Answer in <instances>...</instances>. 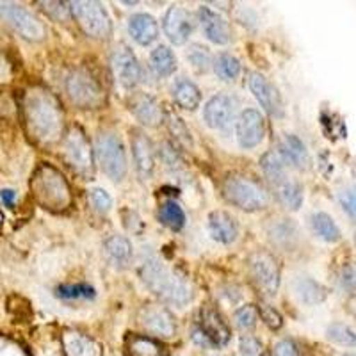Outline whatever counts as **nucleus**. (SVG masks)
<instances>
[{
    "label": "nucleus",
    "instance_id": "nucleus-29",
    "mask_svg": "<svg viewBox=\"0 0 356 356\" xmlns=\"http://www.w3.org/2000/svg\"><path fill=\"white\" fill-rule=\"evenodd\" d=\"M260 168H262L264 175H266L267 180H269V184L273 187H276L278 184L284 182L285 178H289L287 166H285V162L278 155V152L275 150L262 155V159H260Z\"/></svg>",
    "mask_w": 356,
    "mask_h": 356
},
{
    "label": "nucleus",
    "instance_id": "nucleus-21",
    "mask_svg": "<svg viewBox=\"0 0 356 356\" xmlns=\"http://www.w3.org/2000/svg\"><path fill=\"white\" fill-rule=\"evenodd\" d=\"M132 154L134 162H136V170L143 178L152 177L155 168L154 157V146L152 141L146 138V134L134 132L132 134Z\"/></svg>",
    "mask_w": 356,
    "mask_h": 356
},
{
    "label": "nucleus",
    "instance_id": "nucleus-42",
    "mask_svg": "<svg viewBox=\"0 0 356 356\" xmlns=\"http://www.w3.org/2000/svg\"><path fill=\"white\" fill-rule=\"evenodd\" d=\"M339 287L346 292H356V262H348L340 267Z\"/></svg>",
    "mask_w": 356,
    "mask_h": 356
},
{
    "label": "nucleus",
    "instance_id": "nucleus-31",
    "mask_svg": "<svg viewBox=\"0 0 356 356\" xmlns=\"http://www.w3.org/2000/svg\"><path fill=\"white\" fill-rule=\"evenodd\" d=\"M275 191L278 193L280 202L287 207L289 211H300L301 205H303V186H301L298 180H292L291 177L285 178L284 182L278 184L275 187Z\"/></svg>",
    "mask_w": 356,
    "mask_h": 356
},
{
    "label": "nucleus",
    "instance_id": "nucleus-20",
    "mask_svg": "<svg viewBox=\"0 0 356 356\" xmlns=\"http://www.w3.org/2000/svg\"><path fill=\"white\" fill-rule=\"evenodd\" d=\"M207 228L211 232L212 239L221 244H230L239 235V225L232 214L225 211H214L207 218Z\"/></svg>",
    "mask_w": 356,
    "mask_h": 356
},
{
    "label": "nucleus",
    "instance_id": "nucleus-54",
    "mask_svg": "<svg viewBox=\"0 0 356 356\" xmlns=\"http://www.w3.org/2000/svg\"><path fill=\"white\" fill-rule=\"evenodd\" d=\"M342 356H356L355 353H348V355H342Z\"/></svg>",
    "mask_w": 356,
    "mask_h": 356
},
{
    "label": "nucleus",
    "instance_id": "nucleus-2",
    "mask_svg": "<svg viewBox=\"0 0 356 356\" xmlns=\"http://www.w3.org/2000/svg\"><path fill=\"white\" fill-rule=\"evenodd\" d=\"M139 276L146 287L170 305L184 307L195 298V287L191 285L189 280L177 269H170L157 257H148L143 260Z\"/></svg>",
    "mask_w": 356,
    "mask_h": 356
},
{
    "label": "nucleus",
    "instance_id": "nucleus-36",
    "mask_svg": "<svg viewBox=\"0 0 356 356\" xmlns=\"http://www.w3.org/2000/svg\"><path fill=\"white\" fill-rule=\"evenodd\" d=\"M326 337L333 344L344 346V348H356V330L344 323H332L326 328Z\"/></svg>",
    "mask_w": 356,
    "mask_h": 356
},
{
    "label": "nucleus",
    "instance_id": "nucleus-27",
    "mask_svg": "<svg viewBox=\"0 0 356 356\" xmlns=\"http://www.w3.org/2000/svg\"><path fill=\"white\" fill-rule=\"evenodd\" d=\"M104 250H106V255L116 266L125 267L132 262L134 248L130 241L123 237V235H111L109 239H106V243H104Z\"/></svg>",
    "mask_w": 356,
    "mask_h": 356
},
{
    "label": "nucleus",
    "instance_id": "nucleus-23",
    "mask_svg": "<svg viewBox=\"0 0 356 356\" xmlns=\"http://www.w3.org/2000/svg\"><path fill=\"white\" fill-rule=\"evenodd\" d=\"M129 34L136 43L148 47L159 38V25L155 18L148 13L132 15L129 20Z\"/></svg>",
    "mask_w": 356,
    "mask_h": 356
},
{
    "label": "nucleus",
    "instance_id": "nucleus-47",
    "mask_svg": "<svg viewBox=\"0 0 356 356\" xmlns=\"http://www.w3.org/2000/svg\"><path fill=\"white\" fill-rule=\"evenodd\" d=\"M161 154H162V159H164V162L168 164V168L175 170V168L180 166V155H178V150H175L170 143H162Z\"/></svg>",
    "mask_w": 356,
    "mask_h": 356
},
{
    "label": "nucleus",
    "instance_id": "nucleus-16",
    "mask_svg": "<svg viewBox=\"0 0 356 356\" xmlns=\"http://www.w3.org/2000/svg\"><path fill=\"white\" fill-rule=\"evenodd\" d=\"M113 68L123 88H136L141 82L143 72L138 57L125 44L118 47L113 54Z\"/></svg>",
    "mask_w": 356,
    "mask_h": 356
},
{
    "label": "nucleus",
    "instance_id": "nucleus-35",
    "mask_svg": "<svg viewBox=\"0 0 356 356\" xmlns=\"http://www.w3.org/2000/svg\"><path fill=\"white\" fill-rule=\"evenodd\" d=\"M212 68H214L216 75L219 79H222V81H234V79L239 77L241 63L232 54L221 52L216 56L214 63H212Z\"/></svg>",
    "mask_w": 356,
    "mask_h": 356
},
{
    "label": "nucleus",
    "instance_id": "nucleus-26",
    "mask_svg": "<svg viewBox=\"0 0 356 356\" xmlns=\"http://www.w3.org/2000/svg\"><path fill=\"white\" fill-rule=\"evenodd\" d=\"M173 98L177 106H180L182 109L195 111L202 104V91L189 79H178L173 84Z\"/></svg>",
    "mask_w": 356,
    "mask_h": 356
},
{
    "label": "nucleus",
    "instance_id": "nucleus-50",
    "mask_svg": "<svg viewBox=\"0 0 356 356\" xmlns=\"http://www.w3.org/2000/svg\"><path fill=\"white\" fill-rule=\"evenodd\" d=\"M193 342H196V344L202 346V348H211L209 340H207V337L203 335L202 330H200V328H196L195 332H193Z\"/></svg>",
    "mask_w": 356,
    "mask_h": 356
},
{
    "label": "nucleus",
    "instance_id": "nucleus-5",
    "mask_svg": "<svg viewBox=\"0 0 356 356\" xmlns=\"http://www.w3.org/2000/svg\"><path fill=\"white\" fill-rule=\"evenodd\" d=\"M66 93L79 109H100L106 104L104 88L93 73L86 68H75L65 81Z\"/></svg>",
    "mask_w": 356,
    "mask_h": 356
},
{
    "label": "nucleus",
    "instance_id": "nucleus-52",
    "mask_svg": "<svg viewBox=\"0 0 356 356\" xmlns=\"http://www.w3.org/2000/svg\"><path fill=\"white\" fill-rule=\"evenodd\" d=\"M349 312L356 317V298H353V300L349 301Z\"/></svg>",
    "mask_w": 356,
    "mask_h": 356
},
{
    "label": "nucleus",
    "instance_id": "nucleus-28",
    "mask_svg": "<svg viewBox=\"0 0 356 356\" xmlns=\"http://www.w3.org/2000/svg\"><path fill=\"white\" fill-rule=\"evenodd\" d=\"M310 227L312 232L319 237L324 243H339L342 234H340V228L337 227V222L333 221V218L326 212H316L312 214L310 218Z\"/></svg>",
    "mask_w": 356,
    "mask_h": 356
},
{
    "label": "nucleus",
    "instance_id": "nucleus-40",
    "mask_svg": "<svg viewBox=\"0 0 356 356\" xmlns=\"http://www.w3.org/2000/svg\"><path fill=\"white\" fill-rule=\"evenodd\" d=\"M339 203L342 205L346 214L356 221V184L339 191Z\"/></svg>",
    "mask_w": 356,
    "mask_h": 356
},
{
    "label": "nucleus",
    "instance_id": "nucleus-39",
    "mask_svg": "<svg viewBox=\"0 0 356 356\" xmlns=\"http://www.w3.org/2000/svg\"><path fill=\"white\" fill-rule=\"evenodd\" d=\"M89 203H91L95 211L100 212V214H106L113 207V198L102 187H93V189H89Z\"/></svg>",
    "mask_w": 356,
    "mask_h": 356
},
{
    "label": "nucleus",
    "instance_id": "nucleus-22",
    "mask_svg": "<svg viewBox=\"0 0 356 356\" xmlns=\"http://www.w3.org/2000/svg\"><path fill=\"white\" fill-rule=\"evenodd\" d=\"M276 152L282 157V161L285 162V166L305 170L308 166V162H310L307 146L294 134H285L284 141L280 143V148Z\"/></svg>",
    "mask_w": 356,
    "mask_h": 356
},
{
    "label": "nucleus",
    "instance_id": "nucleus-14",
    "mask_svg": "<svg viewBox=\"0 0 356 356\" xmlns=\"http://www.w3.org/2000/svg\"><path fill=\"white\" fill-rule=\"evenodd\" d=\"M248 86H250L253 97L259 100V104L266 109L267 114H271L275 118L284 116V102L280 97V91L269 79L264 77L262 73L253 72L248 77Z\"/></svg>",
    "mask_w": 356,
    "mask_h": 356
},
{
    "label": "nucleus",
    "instance_id": "nucleus-18",
    "mask_svg": "<svg viewBox=\"0 0 356 356\" xmlns=\"http://www.w3.org/2000/svg\"><path fill=\"white\" fill-rule=\"evenodd\" d=\"M198 328L207 337L211 348H222L230 340V330L216 308L203 307L200 312Z\"/></svg>",
    "mask_w": 356,
    "mask_h": 356
},
{
    "label": "nucleus",
    "instance_id": "nucleus-55",
    "mask_svg": "<svg viewBox=\"0 0 356 356\" xmlns=\"http://www.w3.org/2000/svg\"><path fill=\"white\" fill-rule=\"evenodd\" d=\"M355 243H356V232H355Z\"/></svg>",
    "mask_w": 356,
    "mask_h": 356
},
{
    "label": "nucleus",
    "instance_id": "nucleus-19",
    "mask_svg": "<svg viewBox=\"0 0 356 356\" xmlns=\"http://www.w3.org/2000/svg\"><path fill=\"white\" fill-rule=\"evenodd\" d=\"M198 18H200V24L203 27V33L212 43L216 44H227L230 41V25L228 22L222 18V15L216 13L214 9L211 8H200L198 11Z\"/></svg>",
    "mask_w": 356,
    "mask_h": 356
},
{
    "label": "nucleus",
    "instance_id": "nucleus-25",
    "mask_svg": "<svg viewBox=\"0 0 356 356\" xmlns=\"http://www.w3.org/2000/svg\"><path fill=\"white\" fill-rule=\"evenodd\" d=\"M292 287H294L296 296H298L305 305H308V307L321 305L323 301H326V298H328L326 287L321 285L317 280L310 278V276H298V278L292 282Z\"/></svg>",
    "mask_w": 356,
    "mask_h": 356
},
{
    "label": "nucleus",
    "instance_id": "nucleus-43",
    "mask_svg": "<svg viewBox=\"0 0 356 356\" xmlns=\"http://www.w3.org/2000/svg\"><path fill=\"white\" fill-rule=\"evenodd\" d=\"M257 314L262 317L264 323H266L271 330H280L282 328V324H284L282 314H280L275 307H271V305H259V307H257Z\"/></svg>",
    "mask_w": 356,
    "mask_h": 356
},
{
    "label": "nucleus",
    "instance_id": "nucleus-13",
    "mask_svg": "<svg viewBox=\"0 0 356 356\" xmlns=\"http://www.w3.org/2000/svg\"><path fill=\"white\" fill-rule=\"evenodd\" d=\"M235 136L237 143L246 150L259 146L266 136V122L262 114L257 109H244L235 123Z\"/></svg>",
    "mask_w": 356,
    "mask_h": 356
},
{
    "label": "nucleus",
    "instance_id": "nucleus-41",
    "mask_svg": "<svg viewBox=\"0 0 356 356\" xmlns=\"http://www.w3.org/2000/svg\"><path fill=\"white\" fill-rule=\"evenodd\" d=\"M257 307L255 305H244V307H241L239 310L235 312V324L239 326V328L243 330H251L253 326H255L257 323Z\"/></svg>",
    "mask_w": 356,
    "mask_h": 356
},
{
    "label": "nucleus",
    "instance_id": "nucleus-9",
    "mask_svg": "<svg viewBox=\"0 0 356 356\" xmlns=\"http://www.w3.org/2000/svg\"><path fill=\"white\" fill-rule=\"evenodd\" d=\"M250 278L264 296H275L280 289V266L269 251H255L248 260Z\"/></svg>",
    "mask_w": 356,
    "mask_h": 356
},
{
    "label": "nucleus",
    "instance_id": "nucleus-12",
    "mask_svg": "<svg viewBox=\"0 0 356 356\" xmlns=\"http://www.w3.org/2000/svg\"><path fill=\"white\" fill-rule=\"evenodd\" d=\"M139 323L150 335L171 339L177 333V323L171 312L162 305H146L139 312Z\"/></svg>",
    "mask_w": 356,
    "mask_h": 356
},
{
    "label": "nucleus",
    "instance_id": "nucleus-51",
    "mask_svg": "<svg viewBox=\"0 0 356 356\" xmlns=\"http://www.w3.org/2000/svg\"><path fill=\"white\" fill-rule=\"evenodd\" d=\"M9 75H11V70H9L8 61H6L4 57L0 56V82L8 81Z\"/></svg>",
    "mask_w": 356,
    "mask_h": 356
},
{
    "label": "nucleus",
    "instance_id": "nucleus-33",
    "mask_svg": "<svg viewBox=\"0 0 356 356\" xmlns=\"http://www.w3.org/2000/svg\"><path fill=\"white\" fill-rule=\"evenodd\" d=\"M269 237H271L276 246L291 250L296 244V239H298V227L291 219H278L275 225L269 227Z\"/></svg>",
    "mask_w": 356,
    "mask_h": 356
},
{
    "label": "nucleus",
    "instance_id": "nucleus-34",
    "mask_svg": "<svg viewBox=\"0 0 356 356\" xmlns=\"http://www.w3.org/2000/svg\"><path fill=\"white\" fill-rule=\"evenodd\" d=\"M159 219L164 227L173 232H180L186 227V212L177 202H166L159 209Z\"/></svg>",
    "mask_w": 356,
    "mask_h": 356
},
{
    "label": "nucleus",
    "instance_id": "nucleus-1",
    "mask_svg": "<svg viewBox=\"0 0 356 356\" xmlns=\"http://www.w3.org/2000/svg\"><path fill=\"white\" fill-rule=\"evenodd\" d=\"M22 120L31 141L52 146L66 134V114L61 102L43 86H33L22 95Z\"/></svg>",
    "mask_w": 356,
    "mask_h": 356
},
{
    "label": "nucleus",
    "instance_id": "nucleus-49",
    "mask_svg": "<svg viewBox=\"0 0 356 356\" xmlns=\"http://www.w3.org/2000/svg\"><path fill=\"white\" fill-rule=\"evenodd\" d=\"M0 200H2V203H4L6 207H15V203H17V193L13 189H2L0 191Z\"/></svg>",
    "mask_w": 356,
    "mask_h": 356
},
{
    "label": "nucleus",
    "instance_id": "nucleus-7",
    "mask_svg": "<svg viewBox=\"0 0 356 356\" xmlns=\"http://www.w3.org/2000/svg\"><path fill=\"white\" fill-rule=\"evenodd\" d=\"M70 13L75 18L77 25L84 34L93 40H107L113 33V22L109 13L100 2H89V0H73L68 2Z\"/></svg>",
    "mask_w": 356,
    "mask_h": 356
},
{
    "label": "nucleus",
    "instance_id": "nucleus-48",
    "mask_svg": "<svg viewBox=\"0 0 356 356\" xmlns=\"http://www.w3.org/2000/svg\"><path fill=\"white\" fill-rule=\"evenodd\" d=\"M273 355L275 356H300V353H298V348H296V344L292 342V340L284 339V340H280V342H276L275 349H273Z\"/></svg>",
    "mask_w": 356,
    "mask_h": 356
},
{
    "label": "nucleus",
    "instance_id": "nucleus-17",
    "mask_svg": "<svg viewBox=\"0 0 356 356\" xmlns=\"http://www.w3.org/2000/svg\"><path fill=\"white\" fill-rule=\"evenodd\" d=\"M127 106H129V111L134 114V118L146 127H159L166 116V113L159 106V102L150 95L143 93V91L130 95Z\"/></svg>",
    "mask_w": 356,
    "mask_h": 356
},
{
    "label": "nucleus",
    "instance_id": "nucleus-3",
    "mask_svg": "<svg viewBox=\"0 0 356 356\" xmlns=\"http://www.w3.org/2000/svg\"><path fill=\"white\" fill-rule=\"evenodd\" d=\"M31 193L40 207L50 212H65L72 205V189L68 180L57 168L40 164L31 178Z\"/></svg>",
    "mask_w": 356,
    "mask_h": 356
},
{
    "label": "nucleus",
    "instance_id": "nucleus-32",
    "mask_svg": "<svg viewBox=\"0 0 356 356\" xmlns=\"http://www.w3.org/2000/svg\"><path fill=\"white\" fill-rule=\"evenodd\" d=\"M150 66L159 77H170L177 70V57L171 52L170 47L159 44L157 49L150 54Z\"/></svg>",
    "mask_w": 356,
    "mask_h": 356
},
{
    "label": "nucleus",
    "instance_id": "nucleus-24",
    "mask_svg": "<svg viewBox=\"0 0 356 356\" xmlns=\"http://www.w3.org/2000/svg\"><path fill=\"white\" fill-rule=\"evenodd\" d=\"M63 348L66 356H102V348L97 340L81 332H65Z\"/></svg>",
    "mask_w": 356,
    "mask_h": 356
},
{
    "label": "nucleus",
    "instance_id": "nucleus-8",
    "mask_svg": "<svg viewBox=\"0 0 356 356\" xmlns=\"http://www.w3.org/2000/svg\"><path fill=\"white\" fill-rule=\"evenodd\" d=\"M97 157L102 170L114 182L127 177V155L123 141L113 132H104L97 139Z\"/></svg>",
    "mask_w": 356,
    "mask_h": 356
},
{
    "label": "nucleus",
    "instance_id": "nucleus-45",
    "mask_svg": "<svg viewBox=\"0 0 356 356\" xmlns=\"http://www.w3.org/2000/svg\"><path fill=\"white\" fill-rule=\"evenodd\" d=\"M241 353H243L244 356H262L264 346L257 337L246 335L241 339Z\"/></svg>",
    "mask_w": 356,
    "mask_h": 356
},
{
    "label": "nucleus",
    "instance_id": "nucleus-44",
    "mask_svg": "<svg viewBox=\"0 0 356 356\" xmlns=\"http://www.w3.org/2000/svg\"><path fill=\"white\" fill-rule=\"evenodd\" d=\"M40 6L50 18L57 22H65L68 15H72L70 4H66V2H40Z\"/></svg>",
    "mask_w": 356,
    "mask_h": 356
},
{
    "label": "nucleus",
    "instance_id": "nucleus-4",
    "mask_svg": "<svg viewBox=\"0 0 356 356\" xmlns=\"http://www.w3.org/2000/svg\"><path fill=\"white\" fill-rule=\"evenodd\" d=\"M221 193L228 203L239 207L244 212H259L269 203L266 187L241 173H228L222 178Z\"/></svg>",
    "mask_w": 356,
    "mask_h": 356
},
{
    "label": "nucleus",
    "instance_id": "nucleus-30",
    "mask_svg": "<svg viewBox=\"0 0 356 356\" xmlns=\"http://www.w3.org/2000/svg\"><path fill=\"white\" fill-rule=\"evenodd\" d=\"M125 348L129 356H164V348L152 337L129 335Z\"/></svg>",
    "mask_w": 356,
    "mask_h": 356
},
{
    "label": "nucleus",
    "instance_id": "nucleus-38",
    "mask_svg": "<svg viewBox=\"0 0 356 356\" xmlns=\"http://www.w3.org/2000/svg\"><path fill=\"white\" fill-rule=\"evenodd\" d=\"M187 59H189L191 66L198 72H207L211 63V54L209 50L203 47V44H193L189 50H187Z\"/></svg>",
    "mask_w": 356,
    "mask_h": 356
},
{
    "label": "nucleus",
    "instance_id": "nucleus-11",
    "mask_svg": "<svg viewBox=\"0 0 356 356\" xmlns=\"http://www.w3.org/2000/svg\"><path fill=\"white\" fill-rule=\"evenodd\" d=\"M239 100L228 93H218L203 107V120L211 129L227 130L234 122Z\"/></svg>",
    "mask_w": 356,
    "mask_h": 356
},
{
    "label": "nucleus",
    "instance_id": "nucleus-10",
    "mask_svg": "<svg viewBox=\"0 0 356 356\" xmlns=\"http://www.w3.org/2000/svg\"><path fill=\"white\" fill-rule=\"evenodd\" d=\"M0 18L29 41H43L47 36L44 25L29 9L15 2H0Z\"/></svg>",
    "mask_w": 356,
    "mask_h": 356
},
{
    "label": "nucleus",
    "instance_id": "nucleus-6",
    "mask_svg": "<svg viewBox=\"0 0 356 356\" xmlns=\"http://www.w3.org/2000/svg\"><path fill=\"white\" fill-rule=\"evenodd\" d=\"M63 155L75 173L91 180L95 175V150L84 130L73 125L63 138Z\"/></svg>",
    "mask_w": 356,
    "mask_h": 356
},
{
    "label": "nucleus",
    "instance_id": "nucleus-37",
    "mask_svg": "<svg viewBox=\"0 0 356 356\" xmlns=\"http://www.w3.org/2000/svg\"><path fill=\"white\" fill-rule=\"evenodd\" d=\"M56 296L61 298V300H93L97 296L91 285L88 284H73V285H61V287L56 289Z\"/></svg>",
    "mask_w": 356,
    "mask_h": 356
},
{
    "label": "nucleus",
    "instance_id": "nucleus-46",
    "mask_svg": "<svg viewBox=\"0 0 356 356\" xmlns=\"http://www.w3.org/2000/svg\"><path fill=\"white\" fill-rule=\"evenodd\" d=\"M166 118L168 120H171V122H168L170 123V130L175 138L180 139V145H184V143H186V145H191L189 132H187V129H186V125L182 123V120H178L175 114H166Z\"/></svg>",
    "mask_w": 356,
    "mask_h": 356
},
{
    "label": "nucleus",
    "instance_id": "nucleus-15",
    "mask_svg": "<svg viewBox=\"0 0 356 356\" xmlns=\"http://www.w3.org/2000/svg\"><path fill=\"white\" fill-rule=\"evenodd\" d=\"M164 33L173 44H186L195 31V22L187 9L171 6L164 15Z\"/></svg>",
    "mask_w": 356,
    "mask_h": 356
},
{
    "label": "nucleus",
    "instance_id": "nucleus-53",
    "mask_svg": "<svg viewBox=\"0 0 356 356\" xmlns=\"http://www.w3.org/2000/svg\"><path fill=\"white\" fill-rule=\"evenodd\" d=\"M2 222H4V216H2V212H0V228H2Z\"/></svg>",
    "mask_w": 356,
    "mask_h": 356
}]
</instances>
